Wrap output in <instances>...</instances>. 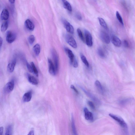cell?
Returning <instances> with one entry per match:
<instances>
[{
    "instance_id": "ab89813d",
    "label": "cell",
    "mask_w": 135,
    "mask_h": 135,
    "mask_svg": "<svg viewBox=\"0 0 135 135\" xmlns=\"http://www.w3.org/2000/svg\"><path fill=\"white\" fill-rule=\"evenodd\" d=\"M3 43V39L1 37H0V48L1 47L2 44Z\"/></svg>"
},
{
    "instance_id": "e0dca14e",
    "label": "cell",
    "mask_w": 135,
    "mask_h": 135,
    "mask_svg": "<svg viewBox=\"0 0 135 135\" xmlns=\"http://www.w3.org/2000/svg\"><path fill=\"white\" fill-rule=\"evenodd\" d=\"M27 79L29 82L33 85H37L38 83L37 80L33 76H31L28 74H27Z\"/></svg>"
},
{
    "instance_id": "ffe728a7",
    "label": "cell",
    "mask_w": 135,
    "mask_h": 135,
    "mask_svg": "<svg viewBox=\"0 0 135 135\" xmlns=\"http://www.w3.org/2000/svg\"><path fill=\"white\" fill-rule=\"evenodd\" d=\"M62 1L64 7L70 12H71L72 8L69 3L66 0H62Z\"/></svg>"
},
{
    "instance_id": "d6a6232c",
    "label": "cell",
    "mask_w": 135,
    "mask_h": 135,
    "mask_svg": "<svg viewBox=\"0 0 135 135\" xmlns=\"http://www.w3.org/2000/svg\"><path fill=\"white\" fill-rule=\"evenodd\" d=\"M26 64L27 70H28L29 72L31 73H33L32 68L31 65H30L28 62H27V61L26 62Z\"/></svg>"
},
{
    "instance_id": "74e56055",
    "label": "cell",
    "mask_w": 135,
    "mask_h": 135,
    "mask_svg": "<svg viewBox=\"0 0 135 135\" xmlns=\"http://www.w3.org/2000/svg\"><path fill=\"white\" fill-rule=\"evenodd\" d=\"M76 17L77 19L80 20H82V18L81 15L79 13H77L76 14Z\"/></svg>"
},
{
    "instance_id": "836d02e7",
    "label": "cell",
    "mask_w": 135,
    "mask_h": 135,
    "mask_svg": "<svg viewBox=\"0 0 135 135\" xmlns=\"http://www.w3.org/2000/svg\"><path fill=\"white\" fill-rule=\"evenodd\" d=\"M87 104L91 109L93 110L95 109V107L94 104L92 102L90 101H88L87 102Z\"/></svg>"
},
{
    "instance_id": "9c48e42d",
    "label": "cell",
    "mask_w": 135,
    "mask_h": 135,
    "mask_svg": "<svg viewBox=\"0 0 135 135\" xmlns=\"http://www.w3.org/2000/svg\"><path fill=\"white\" fill-rule=\"evenodd\" d=\"M100 37L103 42L106 44H109L110 39L108 34L104 31H101L100 34Z\"/></svg>"
},
{
    "instance_id": "4fadbf2b",
    "label": "cell",
    "mask_w": 135,
    "mask_h": 135,
    "mask_svg": "<svg viewBox=\"0 0 135 135\" xmlns=\"http://www.w3.org/2000/svg\"><path fill=\"white\" fill-rule=\"evenodd\" d=\"M112 42L113 44L116 47H120L122 45V42L117 36H113L112 38Z\"/></svg>"
},
{
    "instance_id": "3957f363",
    "label": "cell",
    "mask_w": 135,
    "mask_h": 135,
    "mask_svg": "<svg viewBox=\"0 0 135 135\" xmlns=\"http://www.w3.org/2000/svg\"><path fill=\"white\" fill-rule=\"evenodd\" d=\"M16 38V34L10 30L7 31L6 33V40L9 43H11L14 42Z\"/></svg>"
},
{
    "instance_id": "f546056e",
    "label": "cell",
    "mask_w": 135,
    "mask_h": 135,
    "mask_svg": "<svg viewBox=\"0 0 135 135\" xmlns=\"http://www.w3.org/2000/svg\"><path fill=\"white\" fill-rule=\"evenodd\" d=\"M77 33L80 39L83 42H84V38L83 34L81 30L79 28H78L77 29Z\"/></svg>"
},
{
    "instance_id": "83f0119b",
    "label": "cell",
    "mask_w": 135,
    "mask_h": 135,
    "mask_svg": "<svg viewBox=\"0 0 135 135\" xmlns=\"http://www.w3.org/2000/svg\"><path fill=\"white\" fill-rule=\"evenodd\" d=\"M31 66L33 70V72L36 77L38 76V70L35 67L34 63L32 62L31 63Z\"/></svg>"
},
{
    "instance_id": "9a60e30c",
    "label": "cell",
    "mask_w": 135,
    "mask_h": 135,
    "mask_svg": "<svg viewBox=\"0 0 135 135\" xmlns=\"http://www.w3.org/2000/svg\"><path fill=\"white\" fill-rule=\"evenodd\" d=\"M32 93L31 91H29L25 93L23 96L22 100L24 102H28L31 100Z\"/></svg>"
},
{
    "instance_id": "4316f807",
    "label": "cell",
    "mask_w": 135,
    "mask_h": 135,
    "mask_svg": "<svg viewBox=\"0 0 135 135\" xmlns=\"http://www.w3.org/2000/svg\"><path fill=\"white\" fill-rule=\"evenodd\" d=\"M98 53L99 56L102 58L106 57V55L104 51L101 48H99L98 50Z\"/></svg>"
},
{
    "instance_id": "1f68e13d",
    "label": "cell",
    "mask_w": 135,
    "mask_h": 135,
    "mask_svg": "<svg viewBox=\"0 0 135 135\" xmlns=\"http://www.w3.org/2000/svg\"><path fill=\"white\" fill-rule=\"evenodd\" d=\"M116 16L117 19L118 20L120 23L122 25H123V23L122 18L121 17L118 11H117L116 13Z\"/></svg>"
},
{
    "instance_id": "e575fe53",
    "label": "cell",
    "mask_w": 135,
    "mask_h": 135,
    "mask_svg": "<svg viewBox=\"0 0 135 135\" xmlns=\"http://www.w3.org/2000/svg\"><path fill=\"white\" fill-rule=\"evenodd\" d=\"M71 64L73 65V67L75 68H77L78 67V64L76 58L73 61Z\"/></svg>"
},
{
    "instance_id": "484cf974",
    "label": "cell",
    "mask_w": 135,
    "mask_h": 135,
    "mask_svg": "<svg viewBox=\"0 0 135 135\" xmlns=\"http://www.w3.org/2000/svg\"><path fill=\"white\" fill-rule=\"evenodd\" d=\"M72 131L73 133H74V135H77V134L76 128H75V127L74 119L73 115H72Z\"/></svg>"
},
{
    "instance_id": "b9f144b4",
    "label": "cell",
    "mask_w": 135,
    "mask_h": 135,
    "mask_svg": "<svg viewBox=\"0 0 135 135\" xmlns=\"http://www.w3.org/2000/svg\"><path fill=\"white\" fill-rule=\"evenodd\" d=\"M9 0L10 3L13 4L15 3V0Z\"/></svg>"
},
{
    "instance_id": "8992f818",
    "label": "cell",
    "mask_w": 135,
    "mask_h": 135,
    "mask_svg": "<svg viewBox=\"0 0 135 135\" xmlns=\"http://www.w3.org/2000/svg\"><path fill=\"white\" fill-rule=\"evenodd\" d=\"M86 44L89 47H91L93 45L92 38L90 33L87 30H85Z\"/></svg>"
},
{
    "instance_id": "7402d4cb",
    "label": "cell",
    "mask_w": 135,
    "mask_h": 135,
    "mask_svg": "<svg viewBox=\"0 0 135 135\" xmlns=\"http://www.w3.org/2000/svg\"><path fill=\"white\" fill-rule=\"evenodd\" d=\"M98 19L99 20L100 24L103 28L107 30L108 29L107 24L105 20L102 18L98 17Z\"/></svg>"
},
{
    "instance_id": "7c38bea8",
    "label": "cell",
    "mask_w": 135,
    "mask_h": 135,
    "mask_svg": "<svg viewBox=\"0 0 135 135\" xmlns=\"http://www.w3.org/2000/svg\"><path fill=\"white\" fill-rule=\"evenodd\" d=\"M65 51L66 54L70 59V63L71 64L75 59L74 55L72 52L68 48H65Z\"/></svg>"
},
{
    "instance_id": "277c9868",
    "label": "cell",
    "mask_w": 135,
    "mask_h": 135,
    "mask_svg": "<svg viewBox=\"0 0 135 135\" xmlns=\"http://www.w3.org/2000/svg\"><path fill=\"white\" fill-rule=\"evenodd\" d=\"M52 58H53L54 65L57 74L58 73L59 67V61L57 54L55 50L52 49Z\"/></svg>"
},
{
    "instance_id": "6da1fadb",
    "label": "cell",
    "mask_w": 135,
    "mask_h": 135,
    "mask_svg": "<svg viewBox=\"0 0 135 135\" xmlns=\"http://www.w3.org/2000/svg\"><path fill=\"white\" fill-rule=\"evenodd\" d=\"M109 115L111 118L116 121L123 129L127 131L128 129V126L127 123L122 118L113 114L109 113Z\"/></svg>"
},
{
    "instance_id": "5b68a950",
    "label": "cell",
    "mask_w": 135,
    "mask_h": 135,
    "mask_svg": "<svg viewBox=\"0 0 135 135\" xmlns=\"http://www.w3.org/2000/svg\"><path fill=\"white\" fill-rule=\"evenodd\" d=\"M80 88L83 91L84 93L86 94L88 97L90 98L91 100H92L97 105H100V100L95 96L93 95L92 93L86 90V89L80 86Z\"/></svg>"
},
{
    "instance_id": "5bb4252c",
    "label": "cell",
    "mask_w": 135,
    "mask_h": 135,
    "mask_svg": "<svg viewBox=\"0 0 135 135\" xmlns=\"http://www.w3.org/2000/svg\"><path fill=\"white\" fill-rule=\"evenodd\" d=\"M16 59H14L8 64L7 66V69L8 72L10 73H12L13 72L16 63Z\"/></svg>"
},
{
    "instance_id": "603a6c76",
    "label": "cell",
    "mask_w": 135,
    "mask_h": 135,
    "mask_svg": "<svg viewBox=\"0 0 135 135\" xmlns=\"http://www.w3.org/2000/svg\"><path fill=\"white\" fill-rule=\"evenodd\" d=\"M131 98H126L120 100L119 103L122 106H124L131 102Z\"/></svg>"
},
{
    "instance_id": "52a82bcc",
    "label": "cell",
    "mask_w": 135,
    "mask_h": 135,
    "mask_svg": "<svg viewBox=\"0 0 135 135\" xmlns=\"http://www.w3.org/2000/svg\"><path fill=\"white\" fill-rule=\"evenodd\" d=\"M62 22L66 30L70 34H74V27L70 23L65 19L63 20Z\"/></svg>"
},
{
    "instance_id": "2e32d148",
    "label": "cell",
    "mask_w": 135,
    "mask_h": 135,
    "mask_svg": "<svg viewBox=\"0 0 135 135\" xmlns=\"http://www.w3.org/2000/svg\"><path fill=\"white\" fill-rule=\"evenodd\" d=\"M25 26L27 29L29 30L33 31L34 30L35 26L33 23L29 19H27L25 22Z\"/></svg>"
},
{
    "instance_id": "60d3db41",
    "label": "cell",
    "mask_w": 135,
    "mask_h": 135,
    "mask_svg": "<svg viewBox=\"0 0 135 135\" xmlns=\"http://www.w3.org/2000/svg\"><path fill=\"white\" fill-rule=\"evenodd\" d=\"M34 132L33 130H31L30 132L28 134L29 135H34Z\"/></svg>"
},
{
    "instance_id": "d4e9b609",
    "label": "cell",
    "mask_w": 135,
    "mask_h": 135,
    "mask_svg": "<svg viewBox=\"0 0 135 135\" xmlns=\"http://www.w3.org/2000/svg\"><path fill=\"white\" fill-rule=\"evenodd\" d=\"M8 27V21L4 22L2 24L1 27V31L2 32L6 31Z\"/></svg>"
},
{
    "instance_id": "cb8c5ba5",
    "label": "cell",
    "mask_w": 135,
    "mask_h": 135,
    "mask_svg": "<svg viewBox=\"0 0 135 135\" xmlns=\"http://www.w3.org/2000/svg\"><path fill=\"white\" fill-rule=\"evenodd\" d=\"M80 57L82 61L87 67H89V64L86 57L82 54H81Z\"/></svg>"
},
{
    "instance_id": "44dd1931",
    "label": "cell",
    "mask_w": 135,
    "mask_h": 135,
    "mask_svg": "<svg viewBox=\"0 0 135 135\" xmlns=\"http://www.w3.org/2000/svg\"><path fill=\"white\" fill-rule=\"evenodd\" d=\"M33 50L36 55L38 56L39 55L40 52V45L37 44L34 45L33 48Z\"/></svg>"
},
{
    "instance_id": "ac0fdd59",
    "label": "cell",
    "mask_w": 135,
    "mask_h": 135,
    "mask_svg": "<svg viewBox=\"0 0 135 135\" xmlns=\"http://www.w3.org/2000/svg\"><path fill=\"white\" fill-rule=\"evenodd\" d=\"M95 85L99 92L102 94H104V89L100 82L98 80L96 81L95 82Z\"/></svg>"
},
{
    "instance_id": "d590c367",
    "label": "cell",
    "mask_w": 135,
    "mask_h": 135,
    "mask_svg": "<svg viewBox=\"0 0 135 135\" xmlns=\"http://www.w3.org/2000/svg\"><path fill=\"white\" fill-rule=\"evenodd\" d=\"M123 44L124 46L128 48L129 47V43L126 40H125L123 41Z\"/></svg>"
},
{
    "instance_id": "ba28073f",
    "label": "cell",
    "mask_w": 135,
    "mask_h": 135,
    "mask_svg": "<svg viewBox=\"0 0 135 135\" xmlns=\"http://www.w3.org/2000/svg\"><path fill=\"white\" fill-rule=\"evenodd\" d=\"M48 63L49 71L50 74L52 75H55L57 74L56 72L54 64L51 59H48Z\"/></svg>"
},
{
    "instance_id": "30bf717a",
    "label": "cell",
    "mask_w": 135,
    "mask_h": 135,
    "mask_svg": "<svg viewBox=\"0 0 135 135\" xmlns=\"http://www.w3.org/2000/svg\"><path fill=\"white\" fill-rule=\"evenodd\" d=\"M85 118L87 120L92 122L94 120L93 114L88 110L86 107H85L84 109Z\"/></svg>"
},
{
    "instance_id": "f35d334b",
    "label": "cell",
    "mask_w": 135,
    "mask_h": 135,
    "mask_svg": "<svg viewBox=\"0 0 135 135\" xmlns=\"http://www.w3.org/2000/svg\"><path fill=\"white\" fill-rule=\"evenodd\" d=\"M4 128L3 127H0V135L3 134V132Z\"/></svg>"
},
{
    "instance_id": "f1b7e54d",
    "label": "cell",
    "mask_w": 135,
    "mask_h": 135,
    "mask_svg": "<svg viewBox=\"0 0 135 135\" xmlns=\"http://www.w3.org/2000/svg\"><path fill=\"white\" fill-rule=\"evenodd\" d=\"M12 126L11 125L8 126L7 128L5 133V135H12Z\"/></svg>"
},
{
    "instance_id": "4dcf8cb0",
    "label": "cell",
    "mask_w": 135,
    "mask_h": 135,
    "mask_svg": "<svg viewBox=\"0 0 135 135\" xmlns=\"http://www.w3.org/2000/svg\"><path fill=\"white\" fill-rule=\"evenodd\" d=\"M28 39L29 44L31 45H32L33 44L35 41V38L34 35H30L29 36Z\"/></svg>"
},
{
    "instance_id": "8fae6325",
    "label": "cell",
    "mask_w": 135,
    "mask_h": 135,
    "mask_svg": "<svg viewBox=\"0 0 135 135\" xmlns=\"http://www.w3.org/2000/svg\"><path fill=\"white\" fill-rule=\"evenodd\" d=\"M14 86V81L9 82L6 84L4 87V90L7 93H10L13 90Z\"/></svg>"
},
{
    "instance_id": "7a4b0ae2",
    "label": "cell",
    "mask_w": 135,
    "mask_h": 135,
    "mask_svg": "<svg viewBox=\"0 0 135 135\" xmlns=\"http://www.w3.org/2000/svg\"><path fill=\"white\" fill-rule=\"evenodd\" d=\"M65 39L68 44L72 48L75 49L77 48L76 41L69 34H66L65 36Z\"/></svg>"
},
{
    "instance_id": "8d00e7d4",
    "label": "cell",
    "mask_w": 135,
    "mask_h": 135,
    "mask_svg": "<svg viewBox=\"0 0 135 135\" xmlns=\"http://www.w3.org/2000/svg\"><path fill=\"white\" fill-rule=\"evenodd\" d=\"M70 88L74 91L77 94H78V91L77 90L76 88L73 85H71L70 86Z\"/></svg>"
},
{
    "instance_id": "d6986e66",
    "label": "cell",
    "mask_w": 135,
    "mask_h": 135,
    "mask_svg": "<svg viewBox=\"0 0 135 135\" xmlns=\"http://www.w3.org/2000/svg\"><path fill=\"white\" fill-rule=\"evenodd\" d=\"M9 14L8 10L6 9H4L2 11L1 13V19L3 20H7L9 18Z\"/></svg>"
}]
</instances>
